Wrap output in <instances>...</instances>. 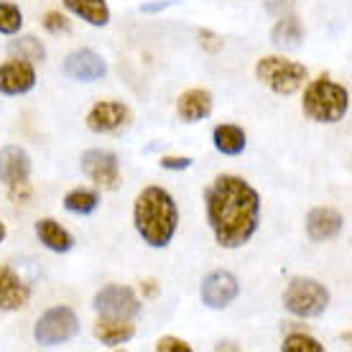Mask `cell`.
<instances>
[{"mask_svg":"<svg viewBox=\"0 0 352 352\" xmlns=\"http://www.w3.org/2000/svg\"><path fill=\"white\" fill-rule=\"evenodd\" d=\"M204 210L220 248L238 250L258 232L261 194L243 176L222 174L204 192Z\"/></svg>","mask_w":352,"mask_h":352,"instance_id":"6da1fadb","label":"cell"},{"mask_svg":"<svg viewBox=\"0 0 352 352\" xmlns=\"http://www.w3.org/2000/svg\"><path fill=\"white\" fill-rule=\"evenodd\" d=\"M133 225L146 245L166 248L179 228V210L174 197L164 186H146L133 204Z\"/></svg>","mask_w":352,"mask_h":352,"instance_id":"7a4b0ae2","label":"cell"},{"mask_svg":"<svg viewBox=\"0 0 352 352\" xmlns=\"http://www.w3.org/2000/svg\"><path fill=\"white\" fill-rule=\"evenodd\" d=\"M301 107L314 123H340L350 110V92L337 82L319 77L307 85Z\"/></svg>","mask_w":352,"mask_h":352,"instance_id":"3957f363","label":"cell"},{"mask_svg":"<svg viewBox=\"0 0 352 352\" xmlns=\"http://www.w3.org/2000/svg\"><path fill=\"white\" fill-rule=\"evenodd\" d=\"M283 307L294 317H301V319L322 317L327 311V307H329V291L317 278L296 276V278H291L286 291H283Z\"/></svg>","mask_w":352,"mask_h":352,"instance_id":"277c9868","label":"cell"},{"mask_svg":"<svg viewBox=\"0 0 352 352\" xmlns=\"http://www.w3.org/2000/svg\"><path fill=\"white\" fill-rule=\"evenodd\" d=\"M256 77L276 95H294L304 87L309 72L304 64L283 59V56H263L256 64Z\"/></svg>","mask_w":352,"mask_h":352,"instance_id":"5b68a950","label":"cell"},{"mask_svg":"<svg viewBox=\"0 0 352 352\" xmlns=\"http://www.w3.org/2000/svg\"><path fill=\"white\" fill-rule=\"evenodd\" d=\"M80 335V317L69 307H54L44 311L34 327V340L41 347H56Z\"/></svg>","mask_w":352,"mask_h":352,"instance_id":"8992f818","label":"cell"},{"mask_svg":"<svg viewBox=\"0 0 352 352\" xmlns=\"http://www.w3.org/2000/svg\"><path fill=\"white\" fill-rule=\"evenodd\" d=\"M82 174L87 176L89 182L97 189H105V192H115L120 186V161L113 151L92 148L82 153Z\"/></svg>","mask_w":352,"mask_h":352,"instance_id":"52a82bcc","label":"cell"},{"mask_svg":"<svg viewBox=\"0 0 352 352\" xmlns=\"http://www.w3.org/2000/svg\"><path fill=\"white\" fill-rule=\"evenodd\" d=\"M92 307L97 314H105V317L133 319L141 314V299L135 296L131 286H120V283H110L97 291Z\"/></svg>","mask_w":352,"mask_h":352,"instance_id":"ba28073f","label":"cell"},{"mask_svg":"<svg viewBox=\"0 0 352 352\" xmlns=\"http://www.w3.org/2000/svg\"><path fill=\"white\" fill-rule=\"evenodd\" d=\"M202 304L210 309H228L240 296V283L230 271H212L202 281Z\"/></svg>","mask_w":352,"mask_h":352,"instance_id":"9c48e42d","label":"cell"},{"mask_svg":"<svg viewBox=\"0 0 352 352\" xmlns=\"http://www.w3.org/2000/svg\"><path fill=\"white\" fill-rule=\"evenodd\" d=\"M36 87V69L34 62L26 59H8L0 64V92L3 95H26Z\"/></svg>","mask_w":352,"mask_h":352,"instance_id":"30bf717a","label":"cell"},{"mask_svg":"<svg viewBox=\"0 0 352 352\" xmlns=\"http://www.w3.org/2000/svg\"><path fill=\"white\" fill-rule=\"evenodd\" d=\"M131 123V110L118 100H102L87 113V128L92 133H118Z\"/></svg>","mask_w":352,"mask_h":352,"instance_id":"8fae6325","label":"cell"},{"mask_svg":"<svg viewBox=\"0 0 352 352\" xmlns=\"http://www.w3.org/2000/svg\"><path fill=\"white\" fill-rule=\"evenodd\" d=\"M62 72L69 80L77 82H97L107 74V62L92 49H80L72 52L62 64Z\"/></svg>","mask_w":352,"mask_h":352,"instance_id":"7c38bea8","label":"cell"},{"mask_svg":"<svg viewBox=\"0 0 352 352\" xmlns=\"http://www.w3.org/2000/svg\"><path fill=\"white\" fill-rule=\"evenodd\" d=\"M31 179V156L21 146H6L0 151V182L8 186L28 184Z\"/></svg>","mask_w":352,"mask_h":352,"instance_id":"4fadbf2b","label":"cell"},{"mask_svg":"<svg viewBox=\"0 0 352 352\" xmlns=\"http://www.w3.org/2000/svg\"><path fill=\"white\" fill-rule=\"evenodd\" d=\"M31 286L8 265H0V311H18L28 307Z\"/></svg>","mask_w":352,"mask_h":352,"instance_id":"5bb4252c","label":"cell"},{"mask_svg":"<svg viewBox=\"0 0 352 352\" xmlns=\"http://www.w3.org/2000/svg\"><path fill=\"white\" fill-rule=\"evenodd\" d=\"M342 214L332 207H314L307 214V235L314 243H327L342 232Z\"/></svg>","mask_w":352,"mask_h":352,"instance_id":"9a60e30c","label":"cell"},{"mask_svg":"<svg viewBox=\"0 0 352 352\" xmlns=\"http://www.w3.org/2000/svg\"><path fill=\"white\" fill-rule=\"evenodd\" d=\"M212 107H214V100H212L210 89L194 87L182 92L179 102H176V115L184 120V123H199L204 118H210Z\"/></svg>","mask_w":352,"mask_h":352,"instance_id":"2e32d148","label":"cell"},{"mask_svg":"<svg viewBox=\"0 0 352 352\" xmlns=\"http://www.w3.org/2000/svg\"><path fill=\"white\" fill-rule=\"evenodd\" d=\"M95 337L105 347H118V344L131 342L133 337H135V327H133L131 319L100 314V319L95 322Z\"/></svg>","mask_w":352,"mask_h":352,"instance_id":"e0dca14e","label":"cell"},{"mask_svg":"<svg viewBox=\"0 0 352 352\" xmlns=\"http://www.w3.org/2000/svg\"><path fill=\"white\" fill-rule=\"evenodd\" d=\"M36 238L44 248H49L52 253H69L74 248V238L67 228H62L56 220L44 217V220L36 222Z\"/></svg>","mask_w":352,"mask_h":352,"instance_id":"ac0fdd59","label":"cell"},{"mask_svg":"<svg viewBox=\"0 0 352 352\" xmlns=\"http://www.w3.org/2000/svg\"><path fill=\"white\" fill-rule=\"evenodd\" d=\"M271 41L273 46H278L283 52H294V49H299L304 44V26H301L299 16H281L278 18V23L273 26L271 31Z\"/></svg>","mask_w":352,"mask_h":352,"instance_id":"d6986e66","label":"cell"},{"mask_svg":"<svg viewBox=\"0 0 352 352\" xmlns=\"http://www.w3.org/2000/svg\"><path fill=\"white\" fill-rule=\"evenodd\" d=\"M64 8L80 16L89 26H107L110 23V6L107 0H62Z\"/></svg>","mask_w":352,"mask_h":352,"instance_id":"ffe728a7","label":"cell"},{"mask_svg":"<svg viewBox=\"0 0 352 352\" xmlns=\"http://www.w3.org/2000/svg\"><path fill=\"white\" fill-rule=\"evenodd\" d=\"M212 143H214V148L220 151V153H225V156H240L248 146V138H245V131H243L240 125L222 123L212 131Z\"/></svg>","mask_w":352,"mask_h":352,"instance_id":"44dd1931","label":"cell"},{"mask_svg":"<svg viewBox=\"0 0 352 352\" xmlns=\"http://www.w3.org/2000/svg\"><path fill=\"white\" fill-rule=\"evenodd\" d=\"M97 207H100V194L95 189L77 186L64 197V210L72 212V214H92Z\"/></svg>","mask_w":352,"mask_h":352,"instance_id":"7402d4cb","label":"cell"},{"mask_svg":"<svg viewBox=\"0 0 352 352\" xmlns=\"http://www.w3.org/2000/svg\"><path fill=\"white\" fill-rule=\"evenodd\" d=\"M10 54H16L18 59H26V62H44L46 49L44 44L36 38V36H18L10 41Z\"/></svg>","mask_w":352,"mask_h":352,"instance_id":"603a6c76","label":"cell"},{"mask_svg":"<svg viewBox=\"0 0 352 352\" xmlns=\"http://www.w3.org/2000/svg\"><path fill=\"white\" fill-rule=\"evenodd\" d=\"M23 28V13L16 3H6L0 0V34L16 36Z\"/></svg>","mask_w":352,"mask_h":352,"instance_id":"cb8c5ba5","label":"cell"},{"mask_svg":"<svg viewBox=\"0 0 352 352\" xmlns=\"http://www.w3.org/2000/svg\"><path fill=\"white\" fill-rule=\"evenodd\" d=\"M283 352H324V344H319L311 335H304V332H291L286 335L281 344Z\"/></svg>","mask_w":352,"mask_h":352,"instance_id":"d4e9b609","label":"cell"},{"mask_svg":"<svg viewBox=\"0 0 352 352\" xmlns=\"http://www.w3.org/2000/svg\"><path fill=\"white\" fill-rule=\"evenodd\" d=\"M44 28L49 34H69V18L56 13V10H49L44 16Z\"/></svg>","mask_w":352,"mask_h":352,"instance_id":"484cf974","label":"cell"},{"mask_svg":"<svg viewBox=\"0 0 352 352\" xmlns=\"http://www.w3.org/2000/svg\"><path fill=\"white\" fill-rule=\"evenodd\" d=\"M156 350L159 352H192V344L186 342V340H179V337L166 335L156 342Z\"/></svg>","mask_w":352,"mask_h":352,"instance_id":"4316f807","label":"cell"},{"mask_svg":"<svg viewBox=\"0 0 352 352\" xmlns=\"http://www.w3.org/2000/svg\"><path fill=\"white\" fill-rule=\"evenodd\" d=\"M263 8L268 16L281 18V16L294 13V0H263Z\"/></svg>","mask_w":352,"mask_h":352,"instance_id":"83f0119b","label":"cell"},{"mask_svg":"<svg viewBox=\"0 0 352 352\" xmlns=\"http://www.w3.org/2000/svg\"><path fill=\"white\" fill-rule=\"evenodd\" d=\"M189 166H192L189 156H164L161 159V168H166V171H184Z\"/></svg>","mask_w":352,"mask_h":352,"instance_id":"f1b7e54d","label":"cell"},{"mask_svg":"<svg viewBox=\"0 0 352 352\" xmlns=\"http://www.w3.org/2000/svg\"><path fill=\"white\" fill-rule=\"evenodd\" d=\"M199 44L204 46V49H207V52H220L222 49V38L217 34H212V31H207V28H204V31H199Z\"/></svg>","mask_w":352,"mask_h":352,"instance_id":"f546056e","label":"cell"},{"mask_svg":"<svg viewBox=\"0 0 352 352\" xmlns=\"http://www.w3.org/2000/svg\"><path fill=\"white\" fill-rule=\"evenodd\" d=\"M171 6H174L171 0H161V3H143L141 10H143V13H159V10L171 8Z\"/></svg>","mask_w":352,"mask_h":352,"instance_id":"4dcf8cb0","label":"cell"},{"mask_svg":"<svg viewBox=\"0 0 352 352\" xmlns=\"http://www.w3.org/2000/svg\"><path fill=\"white\" fill-rule=\"evenodd\" d=\"M6 235H8V228H6V222L0 220V243L6 240Z\"/></svg>","mask_w":352,"mask_h":352,"instance_id":"1f68e13d","label":"cell"}]
</instances>
